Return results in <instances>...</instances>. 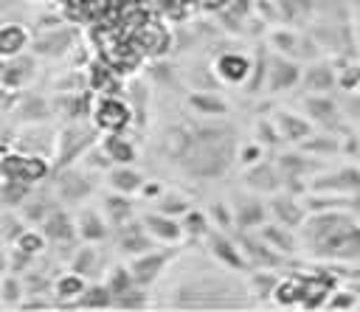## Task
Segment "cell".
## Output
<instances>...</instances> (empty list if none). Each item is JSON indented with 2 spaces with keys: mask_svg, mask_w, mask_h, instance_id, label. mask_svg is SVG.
<instances>
[{
  "mask_svg": "<svg viewBox=\"0 0 360 312\" xmlns=\"http://www.w3.org/2000/svg\"><path fill=\"white\" fill-rule=\"evenodd\" d=\"M236 155H239V163H242V166H253V163H259V157H262V143H259V141L245 143Z\"/></svg>",
  "mask_w": 360,
  "mask_h": 312,
  "instance_id": "46",
  "label": "cell"
},
{
  "mask_svg": "<svg viewBox=\"0 0 360 312\" xmlns=\"http://www.w3.org/2000/svg\"><path fill=\"white\" fill-rule=\"evenodd\" d=\"M152 245H155V239L143 230V225H135V222H129V228H124V233H121V239H118V247H121V253H127V256L146 253V250H152Z\"/></svg>",
  "mask_w": 360,
  "mask_h": 312,
  "instance_id": "23",
  "label": "cell"
},
{
  "mask_svg": "<svg viewBox=\"0 0 360 312\" xmlns=\"http://www.w3.org/2000/svg\"><path fill=\"white\" fill-rule=\"evenodd\" d=\"M152 79L160 82V84H166V82L172 79V67H169V65H155V67H152Z\"/></svg>",
  "mask_w": 360,
  "mask_h": 312,
  "instance_id": "51",
  "label": "cell"
},
{
  "mask_svg": "<svg viewBox=\"0 0 360 312\" xmlns=\"http://www.w3.org/2000/svg\"><path fill=\"white\" fill-rule=\"evenodd\" d=\"M87 284H84V275H79V273H68V275H62L59 281H56V295H59V301H62V306H65V301H68V306H73V301L82 295V290H84Z\"/></svg>",
  "mask_w": 360,
  "mask_h": 312,
  "instance_id": "31",
  "label": "cell"
},
{
  "mask_svg": "<svg viewBox=\"0 0 360 312\" xmlns=\"http://www.w3.org/2000/svg\"><path fill=\"white\" fill-rule=\"evenodd\" d=\"M28 45V31L22 25H3L0 28V56H17L22 53V48Z\"/></svg>",
  "mask_w": 360,
  "mask_h": 312,
  "instance_id": "24",
  "label": "cell"
},
{
  "mask_svg": "<svg viewBox=\"0 0 360 312\" xmlns=\"http://www.w3.org/2000/svg\"><path fill=\"white\" fill-rule=\"evenodd\" d=\"M129 287H135V278L129 273V267H112L110 275H107V290L112 298H118L121 292H127Z\"/></svg>",
  "mask_w": 360,
  "mask_h": 312,
  "instance_id": "37",
  "label": "cell"
},
{
  "mask_svg": "<svg viewBox=\"0 0 360 312\" xmlns=\"http://www.w3.org/2000/svg\"><path fill=\"white\" fill-rule=\"evenodd\" d=\"M304 295H307V281H278L276 290H273V298L281 304V306H290V304H304Z\"/></svg>",
  "mask_w": 360,
  "mask_h": 312,
  "instance_id": "29",
  "label": "cell"
},
{
  "mask_svg": "<svg viewBox=\"0 0 360 312\" xmlns=\"http://www.w3.org/2000/svg\"><path fill=\"white\" fill-rule=\"evenodd\" d=\"M28 264H31V253H25V250H20V247L14 245V250H11V264H8V267H11L14 273H20V270H25Z\"/></svg>",
  "mask_w": 360,
  "mask_h": 312,
  "instance_id": "49",
  "label": "cell"
},
{
  "mask_svg": "<svg viewBox=\"0 0 360 312\" xmlns=\"http://www.w3.org/2000/svg\"><path fill=\"white\" fill-rule=\"evenodd\" d=\"M239 247H242L245 259L253 261V264H259V267H273V264L281 261V259H278V250H273L262 236H259V239H256V236H245V239L239 242Z\"/></svg>",
  "mask_w": 360,
  "mask_h": 312,
  "instance_id": "18",
  "label": "cell"
},
{
  "mask_svg": "<svg viewBox=\"0 0 360 312\" xmlns=\"http://www.w3.org/2000/svg\"><path fill=\"white\" fill-rule=\"evenodd\" d=\"M14 245H17L20 250H25V253L37 256V253L45 247V233H42V230H31V228H25V230L14 239Z\"/></svg>",
  "mask_w": 360,
  "mask_h": 312,
  "instance_id": "40",
  "label": "cell"
},
{
  "mask_svg": "<svg viewBox=\"0 0 360 312\" xmlns=\"http://www.w3.org/2000/svg\"><path fill=\"white\" fill-rule=\"evenodd\" d=\"M191 143H194V138H191V132L183 129V126H166L163 135H160V152H163L169 160H186Z\"/></svg>",
  "mask_w": 360,
  "mask_h": 312,
  "instance_id": "15",
  "label": "cell"
},
{
  "mask_svg": "<svg viewBox=\"0 0 360 312\" xmlns=\"http://www.w3.org/2000/svg\"><path fill=\"white\" fill-rule=\"evenodd\" d=\"M188 110L197 112V115H225L228 112V101L222 96H217L214 90H194L188 93Z\"/></svg>",
  "mask_w": 360,
  "mask_h": 312,
  "instance_id": "17",
  "label": "cell"
},
{
  "mask_svg": "<svg viewBox=\"0 0 360 312\" xmlns=\"http://www.w3.org/2000/svg\"><path fill=\"white\" fill-rule=\"evenodd\" d=\"M256 141L262 143V146H267V143H276V141H281V135H278V126H276V121H270V118H262L259 124H256Z\"/></svg>",
  "mask_w": 360,
  "mask_h": 312,
  "instance_id": "44",
  "label": "cell"
},
{
  "mask_svg": "<svg viewBox=\"0 0 360 312\" xmlns=\"http://www.w3.org/2000/svg\"><path fill=\"white\" fill-rule=\"evenodd\" d=\"M262 239L273 247V250H278V253H290V250H295V239H292V233L284 228V225H264L262 228Z\"/></svg>",
  "mask_w": 360,
  "mask_h": 312,
  "instance_id": "30",
  "label": "cell"
},
{
  "mask_svg": "<svg viewBox=\"0 0 360 312\" xmlns=\"http://www.w3.org/2000/svg\"><path fill=\"white\" fill-rule=\"evenodd\" d=\"M28 183H20V180H3V188H0V194H3V200L8 202V205H22V200H25V188Z\"/></svg>",
  "mask_w": 360,
  "mask_h": 312,
  "instance_id": "42",
  "label": "cell"
},
{
  "mask_svg": "<svg viewBox=\"0 0 360 312\" xmlns=\"http://www.w3.org/2000/svg\"><path fill=\"white\" fill-rule=\"evenodd\" d=\"M0 171L3 177L8 180H20V183H31V180H39L48 166L39 155H25V152H11L0 160Z\"/></svg>",
  "mask_w": 360,
  "mask_h": 312,
  "instance_id": "4",
  "label": "cell"
},
{
  "mask_svg": "<svg viewBox=\"0 0 360 312\" xmlns=\"http://www.w3.org/2000/svg\"><path fill=\"white\" fill-rule=\"evenodd\" d=\"M101 208H104L107 219H110L115 228L129 225V222H132V214H135V205H132L129 194H121V191H115V194L104 197V205H101Z\"/></svg>",
  "mask_w": 360,
  "mask_h": 312,
  "instance_id": "19",
  "label": "cell"
},
{
  "mask_svg": "<svg viewBox=\"0 0 360 312\" xmlns=\"http://www.w3.org/2000/svg\"><path fill=\"white\" fill-rule=\"evenodd\" d=\"M53 208H56V205L48 202V200H28V202H22V219H25V222H34V225H42L45 216H48Z\"/></svg>",
  "mask_w": 360,
  "mask_h": 312,
  "instance_id": "39",
  "label": "cell"
},
{
  "mask_svg": "<svg viewBox=\"0 0 360 312\" xmlns=\"http://www.w3.org/2000/svg\"><path fill=\"white\" fill-rule=\"evenodd\" d=\"M42 233H45V239H51V242H68V239H73L76 228H73V219H70L62 208H53V211L45 216V222H42Z\"/></svg>",
  "mask_w": 360,
  "mask_h": 312,
  "instance_id": "21",
  "label": "cell"
},
{
  "mask_svg": "<svg viewBox=\"0 0 360 312\" xmlns=\"http://www.w3.org/2000/svg\"><path fill=\"white\" fill-rule=\"evenodd\" d=\"M112 306H121V309H141V306H146V298H143L141 290L129 287L127 292H121L118 298H112Z\"/></svg>",
  "mask_w": 360,
  "mask_h": 312,
  "instance_id": "45",
  "label": "cell"
},
{
  "mask_svg": "<svg viewBox=\"0 0 360 312\" xmlns=\"http://www.w3.org/2000/svg\"><path fill=\"white\" fill-rule=\"evenodd\" d=\"M166 261H169V256H166V253H158V250L152 247V250H146V253L132 256L129 273H132L135 284H152V281L160 275V270L166 267Z\"/></svg>",
  "mask_w": 360,
  "mask_h": 312,
  "instance_id": "11",
  "label": "cell"
},
{
  "mask_svg": "<svg viewBox=\"0 0 360 312\" xmlns=\"http://www.w3.org/2000/svg\"><path fill=\"white\" fill-rule=\"evenodd\" d=\"M56 191L65 202H82L93 191V180L84 169H62L56 180Z\"/></svg>",
  "mask_w": 360,
  "mask_h": 312,
  "instance_id": "8",
  "label": "cell"
},
{
  "mask_svg": "<svg viewBox=\"0 0 360 312\" xmlns=\"http://www.w3.org/2000/svg\"><path fill=\"white\" fill-rule=\"evenodd\" d=\"M276 126H278V135L287 138V141H304L309 135V124L292 112H278L276 118Z\"/></svg>",
  "mask_w": 360,
  "mask_h": 312,
  "instance_id": "25",
  "label": "cell"
},
{
  "mask_svg": "<svg viewBox=\"0 0 360 312\" xmlns=\"http://www.w3.org/2000/svg\"><path fill=\"white\" fill-rule=\"evenodd\" d=\"M180 225H183V236H188V239H202V236H208V222H205V216L200 214V211H186L183 214V219H180Z\"/></svg>",
  "mask_w": 360,
  "mask_h": 312,
  "instance_id": "35",
  "label": "cell"
},
{
  "mask_svg": "<svg viewBox=\"0 0 360 312\" xmlns=\"http://www.w3.org/2000/svg\"><path fill=\"white\" fill-rule=\"evenodd\" d=\"M93 141V129L84 124H68L56 138H53V155L59 166H68L76 155H84V149Z\"/></svg>",
  "mask_w": 360,
  "mask_h": 312,
  "instance_id": "3",
  "label": "cell"
},
{
  "mask_svg": "<svg viewBox=\"0 0 360 312\" xmlns=\"http://www.w3.org/2000/svg\"><path fill=\"white\" fill-rule=\"evenodd\" d=\"M158 211H160V214H169V216H183V214L188 211V205H186V200H183L180 194L169 191V194H163V200H160Z\"/></svg>",
  "mask_w": 360,
  "mask_h": 312,
  "instance_id": "43",
  "label": "cell"
},
{
  "mask_svg": "<svg viewBox=\"0 0 360 312\" xmlns=\"http://www.w3.org/2000/svg\"><path fill=\"white\" fill-rule=\"evenodd\" d=\"M34 76V59L31 56H3L0 62V84L6 90H20L28 79Z\"/></svg>",
  "mask_w": 360,
  "mask_h": 312,
  "instance_id": "9",
  "label": "cell"
},
{
  "mask_svg": "<svg viewBox=\"0 0 360 312\" xmlns=\"http://www.w3.org/2000/svg\"><path fill=\"white\" fill-rule=\"evenodd\" d=\"M101 149H104L107 157L115 160V163H132V160H135V149H132L129 141L121 138V132H110V135L104 138Z\"/></svg>",
  "mask_w": 360,
  "mask_h": 312,
  "instance_id": "28",
  "label": "cell"
},
{
  "mask_svg": "<svg viewBox=\"0 0 360 312\" xmlns=\"http://www.w3.org/2000/svg\"><path fill=\"white\" fill-rule=\"evenodd\" d=\"M214 76L225 84H245L250 79V70H253V62L239 53V51H222L217 59H214Z\"/></svg>",
  "mask_w": 360,
  "mask_h": 312,
  "instance_id": "5",
  "label": "cell"
},
{
  "mask_svg": "<svg viewBox=\"0 0 360 312\" xmlns=\"http://www.w3.org/2000/svg\"><path fill=\"white\" fill-rule=\"evenodd\" d=\"M73 48V34L59 25V28H51V31H39L37 39H34V51L42 53V56H62Z\"/></svg>",
  "mask_w": 360,
  "mask_h": 312,
  "instance_id": "14",
  "label": "cell"
},
{
  "mask_svg": "<svg viewBox=\"0 0 360 312\" xmlns=\"http://www.w3.org/2000/svg\"><path fill=\"white\" fill-rule=\"evenodd\" d=\"M295 82H298V67H295L287 56H281V53L267 56L264 87H267L270 93H281V90H287V87H292Z\"/></svg>",
  "mask_w": 360,
  "mask_h": 312,
  "instance_id": "7",
  "label": "cell"
},
{
  "mask_svg": "<svg viewBox=\"0 0 360 312\" xmlns=\"http://www.w3.org/2000/svg\"><path fill=\"white\" fill-rule=\"evenodd\" d=\"M20 295H22V284L11 275V278H6L3 281V301L6 304H20Z\"/></svg>",
  "mask_w": 360,
  "mask_h": 312,
  "instance_id": "48",
  "label": "cell"
},
{
  "mask_svg": "<svg viewBox=\"0 0 360 312\" xmlns=\"http://www.w3.org/2000/svg\"><path fill=\"white\" fill-rule=\"evenodd\" d=\"M96 264H98V253H96V247H93V242H90V245H84V247L76 250V256H73V261H70V270L79 273V275H90V273L96 270Z\"/></svg>",
  "mask_w": 360,
  "mask_h": 312,
  "instance_id": "33",
  "label": "cell"
},
{
  "mask_svg": "<svg viewBox=\"0 0 360 312\" xmlns=\"http://www.w3.org/2000/svg\"><path fill=\"white\" fill-rule=\"evenodd\" d=\"M270 42H273L276 53H281V56H292V53L301 51V39H298L292 31H287V28L273 31V34H270Z\"/></svg>",
  "mask_w": 360,
  "mask_h": 312,
  "instance_id": "34",
  "label": "cell"
},
{
  "mask_svg": "<svg viewBox=\"0 0 360 312\" xmlns=\"http://www.w3.org/2000/svg\"><path fill=\"white\" fill-rule=\"evenodd\" d=\"M132 121V107L124 104L121 98H101L98 107H96V126L98 129H107V132H121L127 124Z\"/></svg>",
  "mask_w": 360,
  "mask_h": 312,
  "instance_id": "6",
  "label": "cell"
},
{
  "mask_svg": "<svg viewBox=\"0 0 360 312\" xmlns=\"http://www.w3.org/2000/svg\"><path fill=\"white\" fill-rule=\"evenodd\" d=\"M211 214H214V219H217L219 228L233 225V211H231V205H225V200H217V202L211 205Z\"/></svg>",
  "mask_w": 360,
  "mask_h": 312,
  "instance_id": "47",
  "label": "cell"
},
{
  "mask_svg": "<svg viewBox=\"0 0 360 312\" xmlns=\"http://www.w3.org/2000/svg\"><path fill=\"white\" fill-rule=\"evenodd\" d=\"M231 160H233V141L228 138V132L219 126H202L197 132L183 166L191 177L208 180V177H219Z\"/></svg>",
  "mask_w": 360,
  "mask_h": 312,
  "instance_id": "2",
  "label": "cell"
},
{
  "mask_svg": "<svg viewBox=\"0 0 360 312\" xmlns=\"http://www.w3.org/2000/svg\"><path fill=\"white\" fill-rule=\"evenodd\" d=\"M158 194H163V188H160L155 180H143V186H141V197H158Z\"/></svg>",
  "mask_w": 360,
  "mask_h": 312,
  "instance_id": "52",
  "label": "cell"
},
{
  "mask_svg": "<svg viewBox=\"0 0 360 312\" xmlns=\"http://www.w3.org/2000/svg\"><path fill=\"white\" fill-rule=\"evenodd\" d=\"M304 149H307V152H335L338 143H335V141H326V138H315V141H307Z\"/></svg>",
  "mask_w": 360,
  "mask_h": 312,
  "instance_id": "50",
  "label": "cell"
},
{
  "mask_svg": "<svg viewBox=\"0 0 360 312\" xmlns=\"http://www.w3.org/2000/svg\"><path fill=\"white\" fill-rule=\"evenodd\" d=\"M73 306H82V309H107V306H112V295H110L107 284L84 287L82 295L73 301Z\"/></svg>",
  "mask_w": 360,
  "mask_h": 312,
  "instance_id": "27",
  "label": "cell"
},
{
  "mask_svg": "<svg viewBox=\"0 0 360 312\" xmlns=\"http://www.w3.org/2000/svg\"><path fill=\"white\" fill-rule=\"evenodd\" d=\"M278 177H281V171H278V166H270V163H253V166H248V171H245V186L248 188H253V191H276L278 188Z\"/></svg>",
  "mask_w": 360,
  "mask_h": 312,
  "instance_id": "16",
  "label": "cell"
},
{
  "mask_svg": "<svg viewBox=\"0 0 360 312\" xmlns=\"http://www.w3.org/2000/svg\"><path fill=\"white\" fill-rule=\"evenodd\" d=\"M141 225H143V230L155 239V242H166V245H172V242H180L183 239V225L177 222V216H169V214H146L143 219H141Z\"/></svg>",
  "mask_w": 360,
  "mask_h": 312,
  "instance_id": "10",
  "label": "cell"
},
{
  "mask_svg": "<svg viewBox=\"0 0 360 312\" xmlns=\"http://www.w3.org/2000/svg\"><path fill=\"white\" fill-rule=\"evenodd\" d=\"M48 104L42 101V98H34V96H28V98H22V104H20V121H25V124H39L48 112Z\"/></svg>",
  "mask_w": 360,
  "mask_h": 312,
  "instance_id": "38",
  "label": "cell"
},
{
  "mask_svg": "<svg viewBox=\"0 0 360 312\" xmlns=\"http://www.w3.org/2000/svg\"><path fill=\"white\" fill-rule=\"evenodd\" d=\"M76 233L84 239V242H98L107 236V219L101 216V211L96 208H84L76 219Z\"/></svg>",
  "mask_w": 360,
  "mask_h": 312,
  "instance_id": "22",
  "label": "cell"
},
{
  "mask_svg": "<svg viewBox=\"0 0 360 312\" xmlns=\"http://www.w3.org/2000/svg\"><path fill=\"white\" fill-rule=\"evenodd\" d=\"M332 82H335V76H332V70H329L326 65H312V67H307V73H304V84H307L309 90H315V93L326 90Z\"/></svg>",
  "mask_w": 360,
  "mask_h": 312,
  "instance_id": "36",
  "label": "cell"
},
{
  "mask_svg": "<svg viewBox=\"0 0 360 312\" xmlns=\"http://www.w3.org/2000/svg\"><path fill=\"white\" fill-rule=\"evenodd\" d=\"M270 214H273V219L278 222V225H284V228H298L301 222H304V211H301V205L292 200V197H273L270 200Z\"/></svg>",
  "mask_w": 360,
  "mask_h": 312,
  "instance_id": "20",
  "label": "cell"
},
{
  "mask_svg": "<svg viewBox=\"0 0 360 312\" xmlns=\"http://www.w3.org/2000/svg\"><path fill=\"white\" fill-rule=\"evenodd\" d=\"M208 247H211L214 259H217L219 264H225L228 270H242V267L248 264L242 247H239L233 239H228L225 233H208Z\"/></svg>",
  "mask_w": 360,
  "mask_h": 312,
  "instance_id": "12",
  "label": "cell"
},
{
  "mask_svg": "<svg viewBox=\"0 0 360 312\" xmlns=\"http://www.w3.org/2000/svg\"><path fill=\"white\" fill-rule=\"evenodd\" d=\"M304 110L309 112V118H315V121H321V124H332V121L338 118V107H335L329 98H323V96H309V98L304 101Z\"/></svg>",
  "mask_w": 360,
  "mask_h": 312,
  "instance_id": "32",
  "label": "cell"
},
{
  "mask_svg": "<svg viewBox=\"0 0 360 312\" xmlns=\"http://www.w3.org/2000/svg\"><path fill=\"white\" fill-rule=\"evenodd\" d=\"M354 301L349 298V295H332V301H329V306H340V309H346V306H352Z\"/></svg>",
  "mask_w": 360,
  "mask_h": 312,
  "instance_id": "53",
  "label": "cell"
},
{
  "mask_svg": "<svg viewBox=\"0 0 360 312\" xmlns=\"http://www.w3.org/2000/svg\"><path fill=\"white\" fill-rule=\"evenodd\" d=\"M231 211H233V225H239L242 230H250L264 222V205L248 194H236L231 200Z\"/></svg>",
  "mask_w": 360,
  "mask_h": 312,
  "instance_id": "13",
  "label": "cell"
},
{
  "mask_svg": "<svg viewBox=\"0 0 360 312\" xmlns=\"http://www.w3.org/2000/svg\"><path fill=\"white\" fill-rule=\"evenodd\" d=\"M301 236H304V245L318 256H329V259L360 256V230L343 214H335V211L318 214L301 228Z\"/></svg>",
  "mask_w": 360,
  "mask_h": 312,
  "instance_id": "1",
  "label": "cell"
},
{
  "mask_svg": "<svg viewBox=\"0 0 360 312\" xmlns=\"http://www.w3.org/2000/svg\"><path fill=\"white\" fill-rule=\"evenodd\" d=\"M276 275L270 273V270H256V273H250V287H253V292L256 295H273V290H276Z\"/></svg>",
  "mask_w": 360,
  "mask_h": 312,
  "instance_id": "41",
  "label": "cell"
},
{
  "mask_svg": "<svg viewBox=\"0 0 360 312\" xmlns=\"http://www.w3.org/2000/svg\"><path fill=\"white\" fill-rule=\"evenodd\" d=\"M110 186H112V191L135 194V191H141L143 177H141V171H135V169H129V166H118V169L110 171Z\"/></svg>",
  "mask_w": 360,
  "mask_h": 312,
  "instance_id": "26",
  "label": "cell"
}]
</instances>
